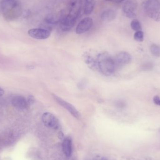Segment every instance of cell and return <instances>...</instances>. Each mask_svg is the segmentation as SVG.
Wrapping results in <instances>:
<instances>
[{"mask_svg":"<svg viewBox=\"0 0 160 160\" xmlns=\"http://www.w3.org/2000/svg\"><path fill=\"white\" fill-rule=\"evenodd\" d=\"M150 52L155 57H160V47L156 45V44H152L150 46Z\"/></svg>","mask_w":160,"mask_h":160,"instance_id":"9a60e30c","label":"cell"},{"mask_svg":"<svg viewBox=\"0 0 160 160\" xmlns=\"http://www.w3.org/2000/svg\"><path fill=\"white\" fill-rule=\"evenodd\" d=\"M105 1H112V0H105Z\"/></svg>","mask_w":160,"mask_h":160,"instance_id":"4316f807","label":"cell"},{"mask_svg":"<svg viewBox=\"0 0 160 160\" xmlns=\"http://www.w3.org/2000/svg\"><path fill=\"white\" fill-rule=\"evenodd\" d=\"M118 107L120 108H123L126 106V103L123 101H119L117 103Z\"/></svg>","mask_w":160,"mask_h":160,"instance_id":"603a6c76","label":"cell"},{"mask_svg":"<svg viewBox=\"0 0 160 160\" xmlns=\"http://www.w3.org/2000/svg\"><path fill=\"white\" fill-rule=\"evenodd\" d=\"M85 61L87 64L88 65L89 67H90L91 68H97V65H96V61H94L92 57L90 56L86 55L85 57Z\"/></svg>","mask_w":160,"mask_h":160,"instance_id":"e0dca14e","label":"cell"},{"mask_svg":"<svg viewBox=\"0 0 160 160\" xmlns=\"http://www.w3.org/2000/svg\"><path fill=\"white\" fill-rule=\"evenodd\" d=\"M153 101L156 105L160 106V98L159 96H155L153 98Z\"/></svg>","mask_w":160,"mask_h":160,"instance_id":"7402d4cb","label":"cell"},{"mask_svg":"<svg viewBox=\"0 0 160 160\" xmlns=\"http://www.w3.org/2000/svg\"><path fill=\"white\" fill-rule=\"evenodd\" d=\"M93 25V20L91 18H86L83 19L78 24L76 28V33L81 34L88 31Z\"/></svg>","mask_w":160,"mask_h":160,"instance_id":"52a82bcc","label":"cell"},{"mask_svg":"<svg viewBox=\"0 0 160 160\" xmlns=\"http://www.w3.org/2000/svg\"><path fill=\"white\" fill-rule=\"evenodd\" d=\"M28 33L30 37L37 39H46L50 36L49 31L40 28L31 29Z\"/></svg>","mask_w":160,"mask_h":160,"instance_id":"8992f818","label":"cell"},{"mask_svg":"<svg viewBox=\"0 0 160 160\" xmlns=\"http://www.w3.org/2000/svg\"><path fill=\"white\" fill-rule=\"evenodd\" d=\"M21 7L18 0L0 1V14L7 19L12 20L20 15Z\"/></svg>","mask_w":160,"mask_h":160,"instance_id":"7a4b0ae2","label":"cell"},{"mask_svg":"<svg viewBox=\"0 0 160 160\" xmlns=\"http://www.w3.org/2000/svg\"><path fill=\"white\" fill-rule=\"evenodd\" d=\"M144 8L148 12L159 11L160 2L158 0H147L144 3Z\"/></svg>","mask_w":160,"mask_h":160,"instance_id":"30bf717a","label":"cell"},{"mask_svg":"<svg viewBox=\"0 0 160 160\" xmlns=\"http://www.w3.org/2000/svg\"><path fill=\"white\" fill-rule=\"evenodd\" d=\"M115 63L116 67H120L128 64L130 62L132 57L129 53L126 52H121L118 53L114 58Z\"/></svg>","mask_w":160,"mask_h":160,"instance_id":"5b68a950","label":"cell"},{"mask_svg":"<svg viewBox=\"0 0 160 160\" xmlns=\"http://www.w3.org/2000/svg\"><path fill=\"white\" fill-rule=\"evenodd\" d=\"M42 121L47 128L52 129H58L60 123L57 118L50 112H46L42 116Z\"/></svg>","mask_w":160,"mask_h":160,"instance_id":"3957f363","label":"cell"},{"mask_svg":"<svg viewBox=\"0 0 160 160\" xmlns=\"http://www.w3.org/2000/svg\"><path fill=\"white\" fill-rule=\"evenodd\" d=\"M134 38L138 42H142L143 41L144 33L142 31H139L136 32L134 35Z\"/></svg>","mask_w":160,"mask_h":160,"instance_id":"d6986e66","label":"cell"},{"mask_svg":"<svg viewBox=\"0 0 160 160\" xmlns=\"http://www.w3.org/2000/svg\"><path fill=\"white\" fill-rule=\"evenodd\" d=\"M35 99L34 97L33 96H32V95H30L29 97H28V98H27V103H28V105H31L34 102H35Z\"/></svg>","mask_w":160,"mask_h":160,"instance_id":"44dd1931","label":"cell"},{"mask_svg":"<svg viewBox=\"0 0 160 160\" xmlns=\"http://www.w3.org/2000/svg\"><path fill=\"white\" fill-rule=\"evenodd\" d=\"M98 160H108L106 158H104V157H102V158H100Z\"/></svg>","mask_w":160,"mask_h":160,"instance_id":"484cf974","label":"cell"},{"mask_svg":"<svg viewBox=\"0 0 160 160\" xmlns=\"http://www.w3.org/2000/svg\"><path fill=\"white\" fill-rule=\"evenodd\" d=\"M94 0H85L84 6V13L86 15H89L93 12L95 7Z\"/></svg>","mask_w":160,"mask_h":160,"instance_id":"5bb4252c","label":"cell"},{"mask_svg":"<svg viewBox=\"0 0 160 160\" xmlns=\"http://www.w3.org/2000/svg\"><path fill=\"white\" fill-rule=\"evenodd\" d=\"M113 1L116 2L120 3L123 2L124 0H113Z\"/></svg>","mask_w":160,"mask_h":160,"instance_id":"d4e9b609","label":"cell"},{"mask_svg":"<svg viewBox=\"0 0 160 160\" xmlns=\"http://www.w3.org/2000/svg\"><path fill=\"white\" fill-rule=\"evenodd\" d=\"M137 6L138 2L136 0H128L124 3L122 9L123 12L127 15L130 13H134Z\"/></svg>","mask_w":160,"mask_h":160,"instance_id":"9c48e42d","label":"cell"},{"mask_svg":"<svg viewBox=\"0 0 160 160\" xmlns=\"http://www.w3.org/2000/svg\"><path fill=\"white\" fill-rule=\"evenodd\" d=\"M154 67V64L151 62L145 63L142 66V69L144 71H149L152 70Z\"/></svg>","mask_w":160,"mask_h":160,"instance_id":"ffe728a7","label":"cell"},{"mask_svg":"<svg viewBox=\"0 0 160 160\" xmlns=\"http://www.w3.org/2000/svg\"><path fill=\"white\" fill-rule=\"evenodd\" d=\"M12 105L18 110H24L29 106L27 100L22 96H16L11 100Z\"/></svg>","mask_w":160,"mask_h":160,"instance_id":"ba28073f","label":"cell"},{"mask_svg":"<svg viewBox=\"0 0 160 160\" xmlns=\"http://www.w3.org/2000/svg\"><path fill=\"white\" fill-rule=\"evenodd\" d=\"M62 149L65 155L67 157H70L72 152V140L68 137L64 139L62 142Z\"/></svg>","mask_w":160,"mask_h":160,"instance_id":"7c38bea8","label":"cell"},{"mask_svg":"<svg viewBox=\"0 0 160 160\" xmlns=\"http://www.w3.org/2000/svg\"><path fill=\"white\" fill-rule=\"evenodd\" d=\"M116 14L114 10L112 9H108L102 12L101 15V19L103 21H112L115 18Z\"/></svg>","mask_w":160,"mask_h":160,"instance_id":"4fadbf2b","label":"cell"},{"mask_svg":"<svg viewBox=\"0 0 160 160\" xmlns=\"http://www.w3.org/2000/svg\"><path fill=\"white\" fill-rule=\"evenodd\" d=\"M96 65L97 68L105 76H112L117 68L114 58L106 52L98 55L96 60Z\"/></svg>","mask_w":160,"mask_h":160,"instance_id":"6da1fadb","label":"cell"},{"mask_svg":"<svg viewBox=\"0 0 160 160\" xmlns=\"http://www.w3.org/2000/svg\"><path fill=\"white\" fill-rule=\"evenodd\" d=\"M131 27L133 31H136V32L141 31V29H142V26H141L140 21L136 19H134L131 22Z\"/></svg>","mask_w":160,"mask_h":160,"instance_id":"2e32d148","label":"cell"},{"mask_svg":"<svg viewBox=\"0 0 160 160\" xmlns=\"http://www.w3.org/2000/svg\"><path fill=\"white\" fill-rule=\"evenodd\" d=\"M148 17H150L155 21L160 22V12L159 11L148 12Z\"/></svg>","mask_w":160,"mask_h":160,"instance_id":"ac0fdd59","label":"cell"},{"mask_svg":"<svg viewBox=\"0 0 160 160\" xmlns=\"http://www.w3.org/2000/svg\"><path fill=\"white\" fill-rule=\"evenodd\" d=\"M4 94V91L2 88L0 87V96H3Z\"/></svg>","mask_w":160,"mask_h":160,"instance_id":"cb8c5ba5","label":"cell"},{"mask_svg":"<svg viewBox=\"0 0 160 160\" xmlns=\"http://www.w3.org/2000/svg\"><path fill=\"white\" fill-rule=\"evenodd\" d=\"M159 132H160V128L159 129Z\"/></svg>","mask_w":160,"mask_h":160,"instance_id":"83f0119b","label":"cell"},{"mask_svg":"<svg viewBox=\"0 0 160 160\" xmlns=\"http://www.w3.org/2000/svg\"><path fill=\"white\" fill-rule=\"evenodd\" d=\"M52 96H53L54 100L57 102V103H59L61 106L68 110L74 117L77 118H79L80 113L78 112L77 109L72 104L64 100L63 99L61 98L56 95L52 94Z\"/></svg>","mask_w":160,"mask_h":160,"instance_id":"277c9868","label":"cell"},{"mask_svg":"<svg viewBox=\"0 0 160 160\" xmlns=\"http://www.w3.org/2000/svg\"><path fill=\"white\" fill-rule=\"evenodd\" d=\"M75 18L72 16H68L61 21V29L63 31H69L75 23Z\"/></svg>","mask_w":160,"mask_h":160,"instance_id":"8fae6325","label":"cell"}]
</instances>
